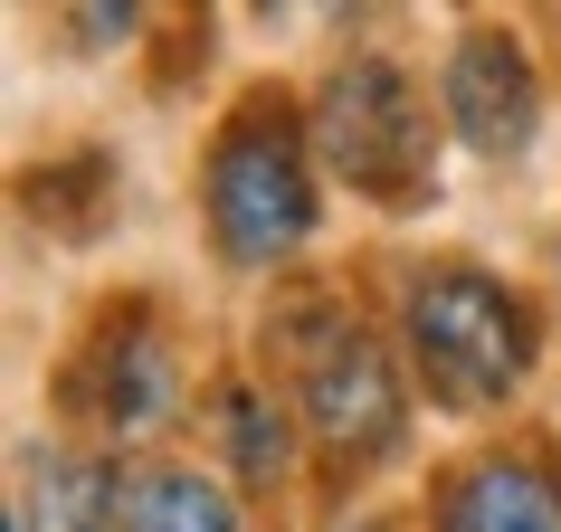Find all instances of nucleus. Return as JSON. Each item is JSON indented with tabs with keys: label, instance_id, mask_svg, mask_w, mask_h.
<instances>
[{
	"label": "nucleus",
	"instance_id": "13",
	"mask_svg": "<svg viewBox=\"0 0 561 532\" xmlns=\"http://www.w3.org/2000/svg\"><path fill=\"white\" fill-rule=\"evenodd\" d=\"M343 532H381V523H343Z\"/></svg>",
	"mask_w": 561,
	"mask_h": 532
},
{
	"label": "nucleus",
	"instance_id": "2",
	"mask_svg": "<svg viewBox=\"0 0 561 532\" xmlns=\"http://www.w3.org/2000/svg\"><path fill=\"white\" fill-rule=\"evenodd\" d=\"M201 200L229 266H276L314 238V152L276 95H248L219 124V143L201 162Z\"/></svg>",
	"mask_w": 561,
	"mask_h": 532
},
{
	"label": "nucleus",
	"instance_id": "8",
	"mask_svg": "<svg viewBox=\"0 0 561 532\" xmlns=\"http://www.w3.org/2000/svg\"><path fill=\"white\" fill-rule=\"evenodd\" d=\"M20 532H124V475L77 447H30L20 466Z\"/></svg>",
	"mask_w": 561,
	"mask_h": 532
},
{
	"label": "nucleus",
	"instance_id": "5",
	"mask_svg": "<svg viewBox=\"0 0 561 532\" xmlns=\"http://www.w3.org/2000/svg\"><path fill=\"white\" fill-rule=\"evenodd\" d=\"M67 400H77L105 438H152V428H172L181 361H172V333L152 324V304H115V314L87 333V352L67 371Z\"/></svg>",
	"mask_w": 561,
	"mask_h": 532
},
{
	"label": "nucleus",
	"instance_id": "4",
	"mask_svg": "<svg viewBox=\"0 0 561 532\" xmlns=\"http://www.w3.org/2000/svg\"><path fill=\"white\" fill-rule=\"evenodd\" d=\"M314 152L381 209L438 200V124H428L419 86L390 58L333 67V86L314 95Z\"/></svg>",
	"mask_w": 561,
	"mask_h": 532
},
{
	"label": "nucleus",
	"instance_id": "10",
	"mask_svg": "<svg viewBox=\"0 0 561 532\" xmlns=\"http://www.w3.org/2000/svg\"><path fill=\"white\" fill-rule=\"evenodd\" d=\"M209 438L229 447V466L248 485H276V475L296 466V438H286V409L266 400L257 381H219L209 390Z\"/></svg>",
	"mask_w": 561,
	"mask_h": 532
},
{
	"label": "nucleus",
	"instance_id": "7",
	"mask_svg": "<svg viewBox=\"0 0 561 532\" xmlns=\"http://www.w3.org/2000/svg\"><path fill=\"white\" fill-rule=\"evenodd\" d=\"M438 532H561V475L542 456H476L447 475Z\"/></svg>",
	"mask_w": 561,
	"mask_h": 532
},
{
	"label": "nucleus",
	"instance_id": "12",
	"mask_svg": "<svg viewBox=\"0 0 561 532\" xmlns=\"http://www.w3.org/2000/svg\"><path fill=\"white\" fill-rule=\"evenodd\" d=\"M286 10H296V0H257V20H286Z\"/></svg>",
	"mask_w": 561,
	"mask_h": 532
},
{
	"label": "nucleus",
	"instance_id": "3",
	"mask_svg": "<svg viewBox=\"0 0 561 532\" xmlns=\"http://www.w3.org/2000/svg\"><path fill=\"white\" fill-rule=\"evenodd\" d=\"M286 361H296V409H305V438L324 447L333 475H362L381 466L390 447L410 438V409H400V371L371 333L343 314V304L305 296L286 314Z\"/></svg>",
	"mask_w": 561,
	"mask_h": 532
},
{
	"label": "nucleus",
	"instance_id": "1",
	"mask_svg": "<svg viewBox=\"0 0 561 532\" xmlns=\"http://www.w3.org/2000/svg\"><path fill=\"white\" fill-rule=\"evenodd\" d=\"M400 333L447 418H485L533 381V314L476 257H428L400 286Z\"/></svg>",
	"mask_w": 561,
	"mask_h": 532
},
{
	"label": "nucleus",
	"instance_id": "9",
	"mask_svg": "<svg viewBox=\"0 0 561 532\" xmlns=\"http://www.w3.org/2000/svg\"><path fill=\"white\" fill-rule=\"evenodd\" d=\"M124 532H238V495L201 466H134L124 475Z\"/></svg>",
	"mask_w": 561,
	"mask_h": 532
},
{
	"label": "nucleus",
	"instance_id": "11",
	"mask_svg": "<svg viewBox=\"0 0 561 532\" xmlns=\"http://www.w3.org/2000/svg\"><path fill=\"white\" fill-rule=\"evenodd\" d=\"M77 30H87V48H115V38L134 30V0H87V10H77Z\"/></svg>",
	"mask_w": 561,
	"mask_h": 532
},
{
	"label": "nucleus",
	"instance_id": "6",
	"mask_svg": "<svg viewBox=\"0 0 561 532\" xmlns=\"http://www.w3.org/2000/svg\"><path fill=\"white\" fill-rule=\"evenodd\" d=\"M438 105L457 124V143L485 152V162H524L533 134H542V77H533L524 38L514 30H467L447 48V77H438Z\"/></svg>",
	"mask_w": 561,
	"mask_h": 532
}]
</instances>
